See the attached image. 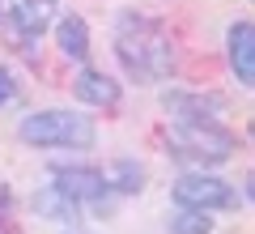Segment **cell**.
Listing matches in <instances>:
<instances>
[{"mask_svg":"<svg viewBox=\"0 0 255 234\" xmlns=\"http://www.w3.org/2000/svg\"><path fill=\"white\" fill-rule=\"evenodd\" d=\"M115 51H119V64L128 68V77L136 81H166L179 64L174 55V38L162 21L145 17V13H124L115 26Z\"/></svg>","mask_w":255,"mask_h":234,"instance_id":"1","label":"cell"},{"mask_svg":"<svg viewBox=\"0 0 255 234\" xmlns=\"http://www.w3.org/2000/svg\"><path fill=\"white\" fill-rule=\"evenodd\" d=\"M26 145H68V149H94V119L77 111H34L21 119Z\"/></svg>","mask_w":255,"mask_h":234,"instance_id":"2","label":"cell"},{"mask_svg":"<svg viewBox=\"0 0 255 234\" xmlns=\"http://www.w3.org/2000/svg\"><path fill=\"white\" fill-rule=\"evenodd\" d=\"M234 149H238V136L221 124H174L170 132V153L179 162L213 166V162H226Z\"/></svg>","mask_w":255,"mask_h":234,"instance_id":"3","label":"cell"},{"mask_svg":"<svg viewBox=\"0 0 255 234\" xmlns=\"http://www.w3.org/2000/svg\"><path fill=\"white\" fill-rule=\"evenodd\" d=\"M174 205L179 209H238V192L230 188V183H221L217 175H183L179 183H174Z\"/></svg>","mask_w":255,"mask_h":234,"instance_id":"4","label":"cell"},{"mask_svg":"<svg viewBox=\"0 0 255 234\" xmlns=\"http://www.w3.org/2000/svg\"><path fill=\"white\" fill-rule=\"evenodd\" d=\"M60 196H68L77 209L90 205V209H107V175L94 171V166H55V183H51Z\"/></svg>","mask_w":255,"mask_h":234,"instance_id":"5","label":"cell"},{"mask_svg":"<svg viewBox=\"0 0 255 234\" xmlns=\"http://www.w3.org/2000/svg\"><path fill=\"white\" fill-rule=\"evenodd\" d=\"M166 111H170L174 124H217L221 115L230 111V102L221 94H166Z\"/></svg>","mask_w":255,"mask_h":234,"instance_id":"6","label":"cell"},{"mask_svg":"<svg viewBox=\"0 0 255 234\" xmlns=\"http://www.w3.org/2000/svg\"><path fill=\"white\" fill-rule=\"evenodd\" d=\"M226 47H230V68H234L238 85H255V26L234 21L226 34Z\"/></svg>","mask_w":255,"mask_h":234,"instance_id":"7","label":"cell"},{"mask_svg":"<svg viewBox=\"0 0 255 234\" xmlns=\"http://www.w3.org/2000/svg\"><path fill=\"white\" fill-rule=\"evenodd\" d=\"M60 13V0H9V21L17 34L38 38Z\"/></svg>","mask_w":255,"mask_h":234,"instance_id":"8","label":"cell"},{"mask_svg":"<svg viewBox=\"0 0 255 234\" xmlns=\"http://www.w3.org/2000/svg\"><path fill=\"white\" fill-rule=\"evenodd\" d=\"M73 94L81 102H90V107H102V111L119 107V81L107 77V72H98V68H81V72H77Z\"/></svg>","mask_w":255,"mask_h":234,"instance_id":"9","label":"cell"},{"mask_svg":"<svg viewBox=\"0 0 255 234\" xmlns=\"http://www.w3.org/2000/svg\"><path fill=\"white\" fill-rule=\"evenodd\" d=\"M55 43H60V51L68 55V60H85V55H90V26H85V17L64 13V17L55 21Z\"/></svg>","mask_w":255,"mask_h":234,"instance_id":"10","label":"cell"},{"mask_svg":"<svg viewBox=\"0 0 255 234\" xmlns=\"http://www.w3.org/2000/svg\"><path fill=\"white\" fill-rule=\"evenodd\" d=\"M34 209H38L43 217H51V222H77V205H73L68 196H60L51 183H47L43 192H34Z\"/></svg>","mask_w":255,"mask_h":234,"instance_id":"11","label":"cell"},{"mask_svg":"<svg viewBox=\"0 0 255 234\" xmlns=\"http://www.w3.org/2000/svg\"><path fill=\"white\" fill-rule=\"evenodd\" d=\"M107 188H119V192H140L145 188V171H140L132 158H119L107 175Z\"/></svg>","mask_w":255,"mask_h":234,"instance_id":"12","label":"cell"},{"mask_svg":"<svg viewBox=\"0 0 255 234\" xmlns=\"http://www.w3.org/2000/svg\"><path fill=\"white\" fill-rule=\"evenodd\" d=\"M213 230V217L204 209H179L170 217V234H209Z\"/></svg>","mask_w":255,"mask_h":234,"instance_id":"13","label":"cell"},{"mask_svg":"<svg viewBox=\"0 0 255 234\" xmlns=\"http://www.w3.org/2000/svg\"><path fill=\"white\" fill-rule=\"evenodd\" d=\"M13 90H17V85H13V77H9V68H0V107H4V102L13 98Z\"/></svg>","mask_w":255,"mask_h":234,"instance_id":"14","label":"cell"}]
</instances>
